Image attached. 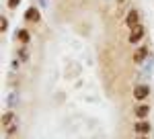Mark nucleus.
<instances>
[{
  "instance_id": "1",
  "label": "nucleus",
  "mask_w": 154,
  "mask_h": 139,
  "mask_svg": "<svg viewBox=\"0 0 154 139\" xmlns=\"http://www.w3.org/2000/svg\"><path fill=\"white\" fill-rule=\"evenodd\" d=\"M144 35H146V29H144L142 25H138V27H134V29H131L128 41H130L131 45H136V43H140V41L144 39Z\"/></svg>"
},
{
  "instance_id": "2",
  "label": "nucleus",
  "mask_w": 154,
  "mask_h": 139,
  "mask_svg": "<svg viewBox=\"0 0 154 139\" xmlns=\"http://www.w3.org/2000/svg\"><path fill=\"white\" fill-rule=\"evenodd\" d=\"M150 96V86H146V84H138V86H134V98L136 100H146Z\"/></svg>"
},
{
  "instance_id": "3",
  "label": "nucleus",
  "mask_w": 154,
  "mask_h": 139,
  "mask_svg": "<svg viewBox=\"0 0 154 139\" xmlns=\"http://www.w3.org/2000/svg\"><path fill=\"white\" fill-rule=\"evenodd\" d=\"M125 25H128L130 29H134V27L140 25V10H138V8H131V10L125 14Z\"/></svg>"
},
{
  "instance_id": "4",
  "label": "nucleus",
  "mask_w": 154,
  "mask_h": 139,
  "mask_svg": "<svg viewBox=\"0 0 154 139\" xmlns=\"http://www.w3.org/2000/svg\"><path fill=\"white\" fill-rule=\"evenodd\" d=\"M25 21H29V23H39V21H41L39 8H35V6H29V8L25 10Z\"/></svg>"
},
{
  "instance_id": "5",
  "label": "nucleus",
  "mask_w": 154,
  "mask_h": 139,
  "mask_svg": "<svg viewBox=\"0 0 154 139\" xmlns=\"http://www.w3.org/2000/svg\"><path fill=\"white\" fill-rule=\"evenodd\" d=\"M150 123H148V121H146V119H144V121H138V123H136V125H134V131H136V133H138V135H146V133H150Z\"/></svg>"
},
{
  "instance_id": "6",
  "label": "nucleus",
  "mask_w": 154,
  "mask_h": 139,
  "mask_svg": "<svg viewBox=\"0 0 154 139\" xmlns=\"http://www.w3.org/2000/svg\"><path fill=\"white\" fill-rule=\"evenodd\" d=\"M148 55V47H138L136 53H134V64H142Z\"/></svg>"
},
{
  "instance_id": "7",
  "label": "nucleus",
  "mask_w": 154,
  "mask_h": 139,
  "mask_svg": "<svg viewBox=\"0 0 154 139\" xmlns=\"http://www.w3.org/2000/svg\"><path fill=\"white\" fill-rule=\"evenodd\" d=\"M134 115L138 117V119H140V121H144V119H146V117L150 115V106H148V104H140V106H138V108H136V111H134Z\"/></svg>"
},
{
  "instance_id": "8",
  "label": "nucleus",
  "mask_w": 154,
  "mask_h": 139,
  "mask_svg": "<svg viewBox=\"0 0 154 139\" xmlns=\"http://www.w3.org/2000/svg\"><path fill=\"white\" fill-rule=\"evenodd\" d=\"M17 39H19L23 45H27V43L31 41V33H29L27 29H19V31H17Z\"/></svg>"
},
{
  "instance_id": "9",
  "label": "nucleus",
  "mask_w": 154,
  "mask_h": 139,
  "mask_svg": "<svg viewBox=\"0 0 154 139\" xmlns=\"http://www.w3.org/2000/svg\"><path fill=\"white\" fill-rule=\"evenodd\" d=\"M12 121H17V115H14L12 111H6V113H4V117H2V127H8Z\"/></svg>"
},
{
  "instance_id": "10",
  "label": "nucleus",
  "mask_w": 154,
  "mask_h": 139,
  "mask_svg": "<svg viewBox=\"0 0 154 139\" xmlns=\"http://www.w3.org/2000/svg\"><path fill=\"white\" fill-rule=\"evenodd\" d=\"M6 129V131H4V133H6V135H8V137H12V135H14V133H17V131H19V121H12L11 125H8V127H4Z\"/></svg>"
},
{
  "instance_id": "11",
  "label": "nucleus",
  "mask_w": 154,
  "mask_h": 139,
  "mask_svg": "<svg viewBox=\"0 0 154 139\" xmlns=\"http://www.w3.org/2000/svg\"><path fill=\"white\" fill-rule=\"evenodd\" d=\"M6 29H8V19H6V16H2V19H0V31L4 33Z\"/></svg>"
},
{
  "instance_id": "12",
  "label": "nucleus",
  "mask_w": 154,
  "mask_h": 139,
  "mask_svg": "<svg viewBox=\"0 0 154 139\" xmlns=\"http://www.w3.org/2000/svg\"><path fill=\"white\" fill-rule=\"evenodd\" d=\"M19 58H21V61H27V58H29V51H27V47H23V49L19 51Z\"/></svg>"
},
{
  "instance_id": "13",
  "label": "nucleus",
  "mask_w": 154,
  "mask_h": 139,
  "mask_svg": "<svg viewBox=\"0 0 154 139\" xmlns=\"http://www.w3.org/2000/svg\"><path fill=\"white\" fill-rule=\"evenodd\" d=\"M19 4H21V0H8V2H6V6H8L11 10H14V8H17Z\"/></svg>"
},
{
  "instance_id": "14",
  "label": "nucleus",
  "mask_w": 154,
  "mask_h": 139,
  "mask_svg": "<svg viewBox=\"0 0 154 139\" xmlns=\"http://www.w3.org/2000/svg\"><path fill=\"white\" fill-rule=\"evenodd\" d=\"M115 2H117V4H125L128 0H115Z\"/></svg>"
},
{
  "instance_id": "15",
  "label": "nucleus",
  "mask_w": 154,
  "mask_h": 139,
  "mask_svg": "<svg viewBox=\"0 0 154 139\" xmlns=\"http://www.w3.org/2000/svg\"><path fill=\"white\" fill-rule=\"evenodd\" d=\"M138 139H146V137H144V135H140V137H138Z\"/></svg>"
}]
</instances>
